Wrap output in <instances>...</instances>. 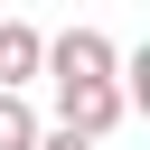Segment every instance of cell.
<instances>
[{
    "mask_svg": "<svg viewBox=\"0 0 150 150\" xmlns=\"http://www.w3.org/2000/svg\"><path fill=\"white\" fill-rule=\"evenodd\" d=\"M122 112H131L122 84H56V131H75V141H94V150L122 131Z\"/></svg>",
    "mask_w": 150,
    "mask_h": 150,
    "instance_id": "7a4b0ae2",
    "label": "cell"
},
{
    "mask_svg": "<svg viewBox=\"0 0 150 150\" xmlns=\"http://www.w3.org/2000/svg\"><path fill=\"white\" fill-rule=\"evenodd\" d=\"M38 131H47V112L28 94H0V150H38Z\"/></svg>",
    "mask_w": 150,
    "mask_h": 150,
    "instance_id": "277c9868",
    "label": "cell"
},
{
    "mask_svg": "<svg viewBox=\"0 0 150 150\" xmlns=\"http://www.w3.org/2000/svg\"><path fill=\"white\" fill-rule=\"evenodd\" d=\"M38 75H47V84H112V75H122V47H112L103 28H56L47 56H38Z\"/></svg>",
    "mask_w": 150,
    "mask_h": 150,
    "instance_id": "6da1fadb",
    "label": "cell"
},
{
    "mask_svg": "<svg viewBox=\"0 0 150 150\" xmlns=\"http://www.w3.org/2000/svg\"><path fill=\"white\" fill-rule=\"evenodd\" d=\"M38 56H47V28H28V19L0 9V94H28L38 84Z\"/></svg>",
    "mask_w": 150,
    "mask_h": 150,
    "instance_id": "3957f363",
    "label": "cell"
},
{
    "mask_svg": "<svg viewBox=\"0 0 150 150\" xmlns=\"http://www.w3.org/2000/svg\"><path fill=\"white\" fill-rule=\"evenodd\" d=\"M38 150H94V141H75V131H56V122H47V131H38Z\"/></svg>",
    "mask_w": 150,
    "mask_h": 150,
    "instance_id": "5b68a950",
    "label": "cell"
}]
</instances>
